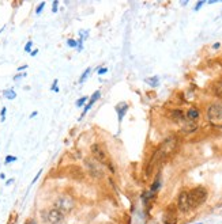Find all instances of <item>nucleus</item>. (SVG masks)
<instances>
[{"label":"nucleus","instance_id":"1","mask_svg":"<svg viewBox=\"0 0 222 224\" xmlns=\"http://www.w3.org/2000/svg\"><path fill=\"white\" fill-rule=\"evenodd\" d=\"M179 146H180V139L176 135H172V136L165 139L162 143H161V146L155 150L158 158H160V163L166 160L168 158H170L172 155H174L176 151L179 150Z\"/></svg>","mask_w":222,"mask_h":224},{"label":"nucleus","instance_id":"2","mask_svg":"<svg viewBox=\"0 0 222 224\" xmlns=\"http://www.w3.org/2000/svg\"><path fill=\"white\" fill-rule=\"evenodd\" d=\"M206 117L212 128L222 129V103L212 102L206 109Z\"/></svg>","mask_w":222,"mask_h":224},{"label":"nucleus","instance_id":"3","mask_svg":"<svg viewBox=\"0 0 222 224\" xmlns=\"http://www.w3.org/2000/svg\"><path fill=\"white\" fill-rule=\"evenodd\" d=\"M189 196V203H191L192 208H198L203 205L208 198V192L204 186H196V188L191 189L188 192Z\"/></svg>","mask_w":222,"mask_h":224},{"label":"nucleus","instance_id":"4","mask_svg":"<svg viewBox=\"0 0 222 224\" xmlns=\"http://www.w3.org/2000/svg\"><path fill=\"white\" fill-rule=\"evenodd\" d=\"M55 208L59 209L63 213H69L74 211L75 208V200L72 196L69 194H60L57 198L55 200Z\"/></svg>","mask_w":222,"mask_h":224},{"label":"nucleus","instance_id":"5","mask_svg":"<svg viewBox=\"0 0 222 224\" xmlns=\"http://www.w3.org/2000/svg\"><path fill=\"white\" fill-rule=\"evenodd\" d=\"M90 154L91 156H93L94 160H97L100 165L102 166H106L108 163L110 162L109 160V154H108V151L101 146L100 143H93L90 146Z\"/></svg>","mask_w":222,"mask_h":224},{"label":"nucleus","instance_id":"6","mask_svg":"<svg viewBox=\"0 0 222 224\" xmlns=\"http://www.w3.org/2000/svg\"><path fill=\"white\" fill-rule=\"evenodd\" d=\"M83 162H85V167H86L87 173L93 177V178L100 179V178H102V177L105 175V171H104L102 165H100V163H98L97 160H94L93 158H85Z\"/></svg>","mask_w":222,"mask_h":224},{"label":"nucleus","instance_id":"7","mask_svg":"<svg viewBox=\"0 0 222 224\" xmlns=\"http://www.w3.org/2000/svg\"><path fill=\"white\" fill-rule=\"evenodd\" d=\"M42 220L48 224H61L65 220V215L56 208H50L42 212Z\"/></svg>","mask_w":222,"mask_h":224},{"label":"nucleus","instance_id":"8","mask_svg":"<svg viewBox=\"0 0 222 224\" xmlns=\"http://www.w3.org/2000/svg\"><path fill=\"white\" fill-rule=\"evenodd\" d=\"M177 209L181 213H188L192 209L191 203H189V196L187 190H181L177 196Z\"/></svg>","mask_w":222,"mask_h":224},{"label":"nucleus","instance_id":"9","mask_svg":"<svg viewBox=\"0 0 222 224\" xmlns=\"http://www.w3.org/2000/svg\"><path fill=\"white\" fill-rule=\"evenodd\" d=\"M177 208L174 205H168L166 209L162 215V222L164 224H177Z\"/></svg>","mask_w":222,"mask_h":224},{"label":"nucleus","instance_id":"10","mask_svg":"<svg viewBox=\"0 0 222 224\" xmlns=\"http://www.w3.org/2000/svg\"><path fill=\"white\" fill-rule=\"evenodd\" d=\"M100 98H101V91H100V90L94 91L93 95L90 97V99H89V101H87V103L85 105V107H83V112H82L81 117H79V121H82V120H83V117H85V116H86L87 113H89V110H90L91 107H93V105L97 102L98 99H100Z\"/></svg>","mask_w":222,"mask_h":224},{"label":"nucleus","instance_id":"11","mask_svg":"<svg viewBox=\"0 0 222 224\" xmlns=\"http://www.w3.org/2000/svg\"><path fill=\"white\" fill-rule=\"evenodd\" d=\"M170 120H172L173 122H176V124L183 125L184 122L187 121L185 113H184L181 109H173L172 112H170Z\"/></svg>","mask_w":222,"mask_h":224},{"label":"nucleus","instance_id":"12","mask_svg":"<svg viewBox=\"0 0 222 224\" xmlns=\"http://www.w3.org/2000/svg\"><path fill=\"white\" fill-rule=\"evenodd\" d=\"M128 103L127 102H120L117 103L115 110H116V114H117V120H119V124H121V121L124 120V116L127 114V112H128Z\"/></svg>","mask_w":222,"mask_h":224},{"label":"nucleus","instance_id":"13","mask_svg":"<svg viewBox=\"0 0 222 224\" xmlns=\"http://www.w3.org/2000/svg\"><path fill=\"white\" fill-rule=\"evenodd\" d=\"M185 117H187V120H188V121L198 122L199 117H200V110H199V107H196V106H191L188 110H187Z\"/></svg>","mask_w":222,"mask_h":224},{"label":"nucleus","instance_id":"14","mask_svg":"<svg viewBox=\"0 0 222 224\" xmlns=\"http://www.w3.org/2000/svg\"><path fill=\"white\" fill-rule=\"evenodd\" d=\"M181 129H183L184 133H192V132H195L196 129H198V124H196V122H192V121H188V120H187V121L181 125Z\"/></svg>","mask_w":222,"mask_h":224},{"label":"nucleus","instance_id":"15","mask_svg":"<svg viewBox=\"0 0 222 224\" xmlns=\"http://www.w3.org/2000/svg\"><path fill=\"white\" fill-rule=\"evenodd\" d=\"M212 93L217 98L222 99V79L217 80L214 84H212Z\"/></svg>","mask_w":222,"mask_h":224},{"label":"nucleus","instance_id":"16","mask_svg":"<svg viewBox=\"0 0 222 224\" xmlns=\"http://www.w3.org/2000/svg\"><path fill=\"white\" fill-rule=\"evenodd\" d=\"M160 188H161V175L158 174L157 177H155V179H154L153 185L150 186V190H149V192H150V193H153V194H154L155 192H157V190H158V189H160Z\"/></svg>","mask_w":222,"mask_h":224},{"label":"nucleus","instance_id":"17","mask_svg":"<svg viewBox=\"0 0 222 224\" xmlns=\"http://www.w3.org/2000/svg\"><path fill=\"white\" fill-rule=\"evenodd\" d=\"M3 97L11 101V99H15V98H17V93L14 91V88H7V90L3 91Z\"/></svg>","mask_w":222,"mask_h":224},{"label":"nucleus","instance_id":"18","mask_svg":"<svg viewBox=\"0 0 222 224\" xmlns=\"http://www.w3.org/2000/svg\"><path fill=\"white\" fill-rule=\"evenodd\" d=\"M87 101H89V97L83 95L82 98H79L77 102H75V106H77V107H85V105L87 103Z\"/></svg>","mask_w":222,"mask_h":224},{"label":"nucleus","instance_id":"19","mask_svg":"<svg viewBox=\"0 0 222 224\" xmlns=\"http://www.w3.org/2000/svg\"><path fill=\"white\" fill-rule=\"evenodd\" d=\"M90 72H91V68H90V67L85 69V72L81 75V78H79V84H82L83 82H86V79H87L89 75H90Z\"/></svg>","mask_w":222,"mask_h":224},{"label":"nucleus","instance_id":"20","mask_svg":"<svg viewBox=\"0 0 222 224\" xmlns=\"http://www.w3.org/2000/svg\"><path fill=\"white\" fill-rule=\"evenodd\" d=\"M146 83H149L151 87H157L158 83H160V79H158V76H153L150 79H146Z\"/></svg>","mask_w":222,"mask_h":224},{"label":"nucleus","instance_id":"21","mask_svg":"<svg viewBox=\"0 0 222 224\" xmlns=\"http://www.w3.org/2000/svg\"><path fill=\"white\" fill-rule=\"evenodd\" d=\"M17 159H18V158L14 156V155H7V156H6V159H4V165H10V163L17 162Z\"/></svg>","mask_w":222,"mask_h":224},{"label":"nucleus","instance_id":"22","mask_svg":"<svg viewBox=\"0 0 222 224\" xmlns=\"http://www.w3.org/2000/svg\"><path fill=\"white\" fill-rule=\"evenodd\" d=\"M45 4H46V3H45V2H41V3H40V4H38V6H37V8H36V14H37V15H40V14H41V12H42V10H44V7H45Z\"/></svg>","mask_w":222,"mask_h":224},{"label":"nucleus","instance_id":"23","mask_svg":"<svg viewBox=\"0 0 222 224\" xmlns=\"http://www.w3.org/2000/svg\"><path fill=\"white\" fill-rule=\"evenodd\" d=\"M204 4H206L204 0H199V2L195 4V7H193V11H199V10H200V8H202Z\"/></svg>","mask_w":222,"mask_h":224},{"label":"nucleus","instance_id":"24","mask_svg":"<svg viewBox=\"0 0 222 224\" xmlns=\"http://www.w3.org/2000/svg\"><path fill=\"white\" fill-rule=\"evenodd\" d=\"M67 46H68V48H75V49H77L78 44H77V41H75V40L69 38V40H67Z\"/></svg>","mask_w":222,"mask_h":224},{"label":"nucleus","instance_id":"25","mask_svg":"<svg viewBox=\"0 0 222 224\" xmlns=\"http://www.w3.org/2000/svg\"><path fill=\"white\" fill-rule=\"evenodd\" d=\"M57 83H59V80L57 79H55V80H53V83H52V87H50V90L53 91V93H59V87H57Z\"/></svg>","mask_w":222,"mask_h":224},{"label":"nucleus","instance_id":"26","mask_svg":"<svg viewBox=\"0 0 222 224\" xmlns=\"http://www.w3.org/2000/svg\"><path fill=\"white\" fill-rule=\"evenodd\" d=\"M106 72H108V68H106V67H98V68H97L98 76H101V75H105Z\"/></svg>","mask_w":222,"mask_h":224},{"label":"nucleus","instance_id":"27","mask_svg":"<svg viewBox=\"0 0 222 224\" xmlns=\"http://www.w3.org/2000/svg\"><path fill=\"white\" fill-rule=\"evenodd\" d=\"M6 113H7V107H3L2 112H0V121L2 122L6 121Z\"/></svg>","mask_w":222,"mask_h":224},{"label":"nucleus","instance_id":"28","mask_svg":"<svg viewBox=\"0 0 222 224\" xmlns=\"http://www.w3.org/2000/svg\"><path fill=\"white\" fill-rule=\"evenodd\" d=\"M31 48H33V41H29V42L25 45V52H26V53H31Z\"/></svg>","mask_w":222,"mask_h":224},{"label":"nucleus","instance_id":"29","mask_svg":"<svg viewBox=\"0 0 222 224\" xmlns=\"http://www.w3.org/2000/svg\"><path fill=\"white\" fill-rule=\"evenodd\" d=\"M59 10V0H53L52 3V12H57Z\"/></svg>","mask_w":222,"mask_h":224},{"label":"nucleus","instance_id":"30","mask_svg":"<svg viewBox=\"0 0 222 224\" xmlns=\"http://www.w3.org/2000/svg\"><path fill=\"white\" fill-rule=\"evenodd\" d=\"M25 76H26V72H25V74H18V75H15V76H14V82L19 80V79H22V78H25Z\"/></svg>","mask_w":222,"mask_h":224},{"label":"nucleus","instance_id":"31","mask_svg":"<svg viewBox=\"0 0 222 224\" xmlns=\"http://www.w3.org/2000/svg\"><path fill=\"white\" fill-rule=\"evenodd\" d=\"M41 174H42V170H40V171L37 173V175L34 177V178H33V181H31V185H33V184H36V181L40 178V175H41Z\"/></svg>","mask_w":222,"mask_h":224},{"label":"nucleus","instance_id":"32","mask_svg":"<svg viewBox=\"0 0 222 224\" xmlns=\"http://www.w3.org/2000/svg\"><path fill=\"white\" fill-rule=\"evenodd\" d=\"M106 167L110 170V173H112V174H115V167H113V163H112V162H109V163H108V165H106Z\"/></svg>","mask_w":222,"mask_h":224},{"label":"nucleus","instance_id":"33","mask_svg":"<svg viewBox=\"0 0 222 224\" xmlns=\"http://www.w3.org/2000/svg\"><path fill=\"white\" fill-rule=\"evenodd\" d=\"M37 53H38V49H34V50H31L30 56H31V57H34V56H37Z\"/></svg>","mask_w":222,"mask_h":224},{"label":"nucleus","instance_id":"34","mask_svg":"<svg viewBox=\"0 0 222 224\" xmlns=\"http://www.w3.org/2000/svg\"><path fill=\"white\" fill-rule=\"evenodd\" d=\"M27 68V65H21L19 68H18V72H22V71H25V69Z\"/></svg>","mask_w":222,"mask_h":224},{"label":"nucleus","instance_id":"35","mask_svg":"<svg viewBox=\"0 0 222 224\" xmlns=\"http://www.w3.org/2000/svg\"><path fill=\"white\" fill-rule=\"evenodd\" d=\"M220 46H221L220 42H215L214 45H212V49H220Z\"/></svg>","mask_w":222,"mask_h":224},{"label":"nucleus","instance_id":"36","mask_svg":"<svg viewBox=\"0 0 222 224\" xmlns=\"http://www.w3.org/2000/svg\"><path fill=\"white\" fill-rule=\"evenodd\" d=\"M14 182V178H10V179H7V182H6V185H10V184H12Z\"/></svg>","mask_w":222,"mask_h":224},{"label":"nucleus","instance_id":"37","mask_svg":"<svg viewBox=\"0 0 222 224\" xmlns=\"http://www.w3.org/2000/svg\"><path fill=\"white\" fill-rule=\"evenodd\" d=\"M37 114H38V113H37V112H33V113H31V114H30V118H34Z\"/></svg>","mask_w":222,"mask_h":224},{"label":"nucleus","instance_id":"38","mask_svg":"<svg viewBox=\"0 0 222 224\" xmlns=\"http://www.w3.org/2000/svg\"><path fill=\"white\" fill-rule=\"evenodd\" d=\"M30 224H36V222H30Z\"/></svg>","mask_w":222,"mask_h":224}]
</instances>
